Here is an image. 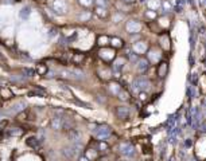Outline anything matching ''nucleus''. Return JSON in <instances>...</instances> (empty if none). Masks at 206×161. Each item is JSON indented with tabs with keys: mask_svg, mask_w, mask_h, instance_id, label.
<instances>
[{
	"mask_svg": "<svg viewBox=\"0 0 206 161\" xmlns=\"http://www.w3.org/2000/svg\"><path fill=\"white\" fill-rule=\"evenodd\" d=\"M80 149H81V144H73L70 146H66V148L62 149V156L68 160H77L78 159V153H80Z\"/></svg>",
	"mask_w": 206,
	"mask_h": 161,
	"instance_id": "f257e3e1",
	"label": "nucleus"
},
{
	"mask_svg": "<svg viewBox=\"0 0 206 161\" xmlns=\"http://www.w3.org/2000/svg\"><path fill=\"white\" fill-rule=\"evenodd\" d=\"M93 133L98 140H105V138H108L109 136H111L112 129H111V126H108V125H98L93 130Z\"/></svg>",
	"mask_w": 206,
	"mask_h": 161,
	"instance_id": "f03ea898",
	"label": "nucleus"
},
{
	"mask_svg": "<svg viewBox=\"0 0 206 161\" xmlns=\"http://www.w3.org/2000/svg\"><path fill=\"white\" fill-rule=\"evenodd\" d=\"M98 57L101 58L104 62H109V61H113L116 58V54H115V50L113 49H108V47H104L98 51Z\"/></svg>",
	"mask_w": 206,
	"mask_h": 161,
	"instance_id": "7ed1b4c3",
	"label": "nucleus"
},
{
	"mask_svg": "<svg viewBox=\"0 0 206 161\" xmlns=\"http://www.w3.org/2000/svg\"><path fill=\"white\" fill-rule=\"evenodd\" d=\"M115 114L119 120L126 121V120L130 118V116H131L130 108H128V106H117L116 110H115Z\"/></svg>",
	"mask_w": 206,
	"mask_h": 161,
	"instance_id": "20e7f679",
	"label": "nucleus"
},
{
	"mask_svg": "<svg viewBox=\"0 0 206 161\" xmlns=\"http://www.w3.org/2000/svg\"><path fill=\"white\" fill-rule=\"evenodd\" d=\"M119 151L121 155H124V156H134L135 155V148H134V145L130 144V142H121L119 146Z\"/></svg>",
	"mask_w": 206,
	"mask_h": 161,
	"instance_id": "39448f33",
	"label": "nucleus"
},
{
	"mask_svg": "<svg viewBox=\"0 0 206 161\" xmlns=\"http://www.w3.org/2000/svg\"><path fill=\"white\" fill-rule=\"evenodd\" d=\"M148 86H150V82L144 78H138L134 82V89L138 91H146L148 89Z\"/></svg>",
	"mask_w": 206,
	"mask_h": 161,
	"instance_id": "423d86ee",
	"label": "nucleus"
},
{
	"mask_svg": "<svg viewBox=\"0 0 206 161\" xmlns=\"http://www.w3.org/2000/svg\"><path fill=\"white\" fill-rule=\"evenodd\" d=\"M68 137L73 144H80V141H81V133H80V130L76 129V128L68 132Z\"/></svg>",
	"mask_w": 206,
	"mask_h": 161,
	"instance_id": "0eeeda50",
	"label": "nucleus"
},
{
	"mask_svg": "<svg viewBox=\"0 0 206 161\" xmlns=\"http://www.w3.org/2000/svg\"><path fill=\"white\" fill-rule=\"evenodd\" d=\"M136 69H138L139 73H144L150 69V61H147L146 58H140L138 59V63H136Z\"/></svg>",
	"mask_w": 206,
	"mask_h": 161,
	"instance_id": "6e6552de",
	"label": "nucleus"
},
{
	"mask_svg": "<svg viewBox=\"0 0 206 161\" xmlns=\"http://www.w3.org/2000/svg\"><path fill=\"white\" fill-rule=\"evenodd\" d=\"M76 122L72 118H66V117H62V130H65L68 133L69 130L74 129Z\"/></svg>",
	"mask_w": 206,
	"mask_h": 161,
	"instance_id": "1a4fd4ad",
	"label": "nucleus"
},
{
	"mask_svg": "<svg viewBox=\"0 0 206 161\" xmlns=\"http://www.w3.org/2000/svg\"><path fill=\"white\" fill-rule=\"evenodd\" d=\"M50 126L54 130H62V117L61 116H56L53 117L50 121Z\"/></svg>",
	"mask_w": 206,
	"mask_h": 161,
	"instance_id": "9d476101",
	"label": "nucleus"
},
{
	"mask_svg": "<svg viewBox=\"0 0 206 161\" xmlns=\"http://www.w3.org/2000/svg\"><path fill=\"white\" fill-rule=\"evenodd\" d=\"M96 149L98 151V153H108L109 152V149H111V146H109L104 140H100V141H97L96 142Z\"/></svg>",
	"mask_w": 206,
	"mask_h": 161,
	"instance_id": "9b49d317",
	"label": "nucleus"
},
{
	"mask_svg": "<svg viewBox=\"0 0 206 161\" xmlns=\"http://www.w3.org/2000/svg\"><path fill=\"white\" fill-rule=\"evenodd\" d=\"M167 73H168V65L166 62H162V63L158 65V75H159V78H164L167 75Z\"/></svg>",
	"mask_w": 206,
	"mask_h": 161,
	"instance_id": "f8f14e48",
	"label": "nucleus"
},
{
	"mask_svg": "<svg viewBox=\"0 0 206 161\" xmlns=\"http://www.w3.org/2000/svg\"><path fill=\"white\" fill-rule=\"evenodd\" d=\"M88 159H89L90 161H94V160H97L98 159V156H100V153H98L97 149H93V148H88L85 153H84Z\"/></svg>",
	"mask_w": 206,
	"mask_h": 161,
	"instance_id": "ddd939ff",
	"label": "nucleus"
},
{
	"mask_svg": "<svg viewBox=\"0 0 206 161\" xmlns=\"http://www.w3.org/2000/svg\"><path fill=\"white\" fill-rule=\"evenodd\" d=\"M124 63H126V59H124V58H116L115 62H113V70L116 73H120L124 67Z\"/></svg>",
	"mask_w": 206,
	"mask_h": 161,
	"instance_id": "4468645a",
	"label": "nucleus"
},
{
	"mask_svg": "<svg viewBox=\"0 0 206 161\" xmlns=\"http://www.w3.org/2000/svg\"><path fill=\"white\" fill-rule=\"evenodd\" d=\"M53 7H54V12H57V14H65L66 12V6L61 2V0H56Z\"/></svg>",
	"mask_w": 206,
	"mask_h": 161,
	"instance_id": "2eb2a0df",
	"label": "nucleus"
},
{
	"mask_svg": "<svg viewBox=\"0 0 206 161\" xmlns=\"http://www.w3.org/2000/svg\"><path fill=\"white\" fill-rule=\"evenodd\" d=\"M127 30H128L130 34H135V32H138L139 30H140V24L132 20V22H130V23L127 24Z\"/></svg>",
	"mask_w": 206,
	"mask_h": 161,
	"instance_id": "dca6fc26",
	"label": "nucleus"
},
{
	"mask_svg": "<svg viewBox=\"0 0 206 161\" xmlns=\"http://www.w3.org/2000/svg\"><path fill=\"white\" fill-rule=\"evenodd\" d=\"M94 12H96V15L100 18V19H105V18H108V11H106L104 7H101V6L96 7Z\"/></svg>",
	"mask_w": 206,
	"mask_h": 161,
	"instance_id": "f3484780",
	"label": "nucleus"
},
{
	"mask_svg": "<svg viewBox=\"0 0 206 161\" xmlns=\"http://www.w3.org/2000/svg\"><path fill=\"white\" fill-rule=\"evenodd\" d=\"M109 43H111V39H109L106 35H100V36L97 38V45H98V46H101V47L108 46Z\"/></svg>",
	"mask_w": 206,
	"mask_h": 161,
	"instance_id": "a211bd4d",
	"label": "nucleus"
},
{
	"mask_svg": "<svg viewBox=\"0 0 206 161\" xmlns=\"http://www.w3.org/2000/svg\"><path fill=\"white\" fill-rule=\"evenodd\" d=\"M117 97H119V100H121V101H130V100H131L130 91L126 90V89H121L120 93L117 94Z\"/></svg>",
	"mask_w": 206,
	"mask_h": 161,
	"instance_id": "6ab92c4d",
	"label": "nucleus"
},
{
	"mask_svg": "<svg viewBox=\"0 0 206 161\" xmlns=\"http://www.w3.org/2000/svg\"><path fill=\"white\" fill-rule=\"evenodd\" d=\"M111 46L113 47V49H123L124 42L120 38H112L111 39Z\"/></svg>",
	"mask_w": 206,
	"mask_h": 161,
	"instance_id": "aec40b11",
	"label": "nucleus"
},
{
	"mask_svg": "<svg viewBox=\"0 0 206 161\" xmlns=\"http://www.w3.org/2000/svg\"><path fill=\"white\" fill-rule=\"evenodd\" d=\"M84 59H85L84 54H73V57H72V62L74 65H81L84 62Z\"/></svg>",
	"mask_w": 206,
	"mask_h": 161,
	"instance_id": "412c9836",
	"label": "nucleus"
},
{
	"mask_svg": "<svg viewBox=\"0 0 206 161\" xmlns=\"http://www.w3.org/2000/svg\"><path fill=\"white\" fill-rule=\"evenodd\" d=\"M27 145L31 146V148H39V141H38V138L30 137V138L27 140Z\"/></svg>",
	"mask_w": 206,
	"mask_h": 161,
	"instance_id": "4be33fe9",
	"label": "nucleus"
},
{
	"mask_svg": "<svg viewBox=\"0 0 206 161\" xmlns=\"http://www.w3.org/2000/svg\"><path fill=\"white\" fill-rule=\"evenodd\" d=\"M109 87H111V91H112V94H119L120 93V90L123 89V87H121L119 83H111V85H109Z\"/></svg>",
	"mask_w": 206,
	"mask_h": 161,
	"instance_id": "5701e85b",
	"label": "nucleus"
},
{
	"mask_svg": "<svg viewBox=\"0 0 206 161\" xmlns=\"http://www.w3.org/2000/svg\"><path fill=\"white\" fill-rule=\"evenodd\" d=\"M134 49L138 51V53H144V51L147 50V46L143 45V42H138V43H136V45L134 46Z\"/></svg>",
	"mask_w": 206,
	"mask_h": 161,
	"instance_id": "b1692460",
	"label": "nucleus"
},
{
	"mask_svg": "<svg viewBox=\"0 0 206 161\" xmlns=\"http://www.w3.org/2000/svg\"><path fill=\"white\" fill-rule=\"evenodd\" d=\"M36 73H38L39 75H45L47 73V66L46 65H38L36 66Z\"/></svg>",
	"mask_w": 206,
	"mask_h": 161,
	"instance_id": "393cba45",
	"label": "nucleus"
},
{
	"mask_svg": "<svg viewBox=\"0 0 206 161\" xmlns=\"http://www.w3.org/2000/svg\"><path fill=\"white\" fill-rule=\"evenodd\" d=\"M0 94H2V97L4 98V100H8V98L12 97V93H11L8 89H0Z\"/></svg>",
	"mask_w": 206,
	"mask_h": 161,
	"instance_id": "a878e982",
	"label": "nucleus"
},
{
	"mask_svg": "<svg viewBox=\"0 0 206 161\" xmlns=\"http://www.w3.org/2000/svg\"><path fill=\"white\" fill-rule=\"evenodd\" d=\"M16 129H18V128L11 130V136H19V134L23 133V129H19V130H16Z\"/></svg>",
	"mask_w": 206,
	"mask_h": 161,
	"instance_id": "bb28decb",
	"label": "nucleus"
},
{
	"mask_svg": "<svg viewBox=\"0 0 206 161\" xmlns=\"http://www.w3.org/2000/svg\"><path fill=\"white\" fill-rule=\"evenodd\" d=\"M80 4L84 7H89L92 6V0H80Z\"/></svg>",
	"mask_w": 206,
	"mask_h": 161,
	"instance_id": "cd10ccee",
	"label": "nucleus"
},
{
	"mask_svg": "<svg viewBox=\"0 0 206 161\" xmlns=\"http://www.w3.org/2000/svg\"><path fill=\"white\" fill-rule=\"evenodd\" d=\"M139 100H140V101H146L147 100V94L144 93V91H140V94H139Z\"/></svg>",
	"mask_w": 206,
	"mask_h": 161,
	"instance_id": "c85d7f7f",
	"label": "nucleus"
},
{
	"mask_svg": "<svg viewBox=\"0 0 206 161\" xmlns=\"http://www.w3.org/2000/svg\"><path fill=\"white\" fill-rule=\"evenodd\" d=\"M77 160H78V161H90V160L88 159V157H86L85 155H80V156H78V159H77Z\"/></svg>",
	"mask_w": 206,
	"mask_h": 161,
	"instance_id": "c756f323",
	"label": "nucleus"
},
{
	"mask_svg": "<svg viewBox=\"0 0 206 161\" xmlns=\"http://www.w3.org/2000/svg\"><path fill=\"white\" fill-rule=\"evenodd\" d=\"M7 125H8V121H3V122H0V132H2L3 129H4V128L7 126Z\"/></svg>",
	"mask_w": 206,
	"mask_h": 161,
	"instance_id": "7c9ffc66",
	"label": "nucleus"
},
{
	"mask_svg": "<svg viewBox=\"0 0 206 161\" xmlns=\"http://www.w3.org/2000/svg\"><path fill=\"white\" fill-rule=\"evenodd\" d=\"M146 15L148 16V18H151V19H152V18H155V16H156V14H155V12H151V11H147V14H146Z\"/></svg>",
	"mask_w": 206,
	"mask_h": 161,
	"instance_id": "2f4dec72",
	"label": "nucleus"
},
{
	"mask_svg": "<svg viewBox=\"0 0 206 161\" xmlns=\"http://www.w3.org/2000/svg\"><path fill=\"white\" fill-rule=\"evenodd\" d=\"M115 161H128V160H126V159H116Z\"/></svg>",
	"mask_w": 206,
	"mask_h": 161,
	"instance_id": "473e14b6",
	"label": "nucleus"
},
{
	"mask_svg": "<svg viewBox=\"0 0 206 161\" xmlns=\"http://www.w3.org/2000/svg\"><path fill=\"white\" fill-rule=\"evenodd\" d=\"M124 2H127V3H132V2H135V0H124Z\"/></svg>",
	"mask_w": 206,
	"mask_h": 161,
	"instance_id": "72a5a7b5",
	"label": "nucleus"
},
{
	"mask_svg": "<svg viewBox=\"0 0 206 161\" xmlns=\"http://www.w3.org/2000/svg\"><path fill=\"white\" fill-rule=\"evenodd\" d=\"M0 136H2V132H0Z\"/></svg>",
	"mask_w": 206,
	"mask_h": 161,
	"instance_id": "f704fd0d",
	"label": "nucleus"
}]
</instances>
